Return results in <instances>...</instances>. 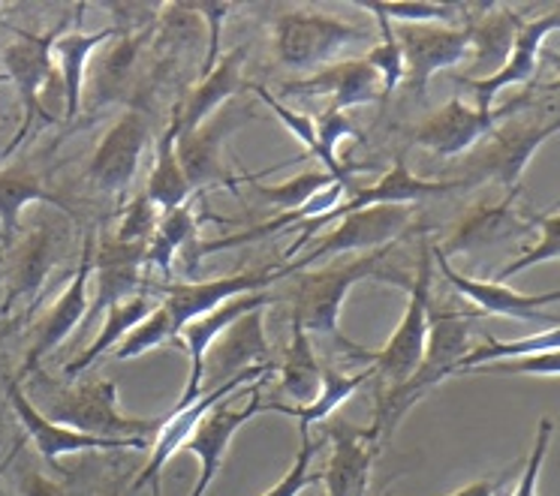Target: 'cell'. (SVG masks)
<instances>
[{
	"label": "cell",
	"instance_id": "484cf974",
	"mask_svg": "<svg viewBox=\"0 0 560 496\" xmlns=\"http://www.w3.org/2000/svg\"><path fill=\"white\" fill-rule=\"evenodd\" d=\"M244 58H247V46H238V49L226 51V55L214 63V70L199 79V85L187 94V99L178 103V130H182L178 135L194 133L196 127H202L214 111L223 109L238 91H244Z\"/></svg>",
	"mask_w": 560,
	"mask_h": 496
},
{
	"label": "cell",
	"instance_id": "52a82bcc",
	"mask_svg": "<svg viewBox=\"0 0 560 496\" xmlns=\"http://www.w3.org/2000/svg\"><path fill=\"white\" fill-rule=\"evenodd\" d=\"M455 190H470L462 178H452V181H428V178H419L410 166H407V151L395 157L386 175L380 178L377 184L371 187H355L353 193H347L341 205L331 208L329 214H319L314 220H305L293 226L299 232V238L290 244L287 250V259L293 253H299L314 235H317L323 226H329L335 220L350 217V214H359L365 208H377V205H413V202H422V199H440V196L455 193Z\"/></svg>",
	"mask_w": 560,
	"mask_h": 496
},
{
	"label": "cell",
	"instance_id": "4fadbf2b",
	"mask_svg": "<svg viewBox=\"0 0 560 496\" xmlns=\"http://www.w3.org/2000/svg\"><path fill=\"white\" fill-rule=\"evenodd\" d=\"M530 99L518 97L503 109H494L491 115H479L474 106H467L462 97H452L446 106L431 111L425 121L413 130V145L425 147L440 160H455L470 154L482 139H486L500 121L512 118L515 111L524 109Z\"/></svg>",
	"mask_w": 560,
	"mask_h": 496
},
{
	"label": "cell",
	"instance_id": "d4e9b609",
	"mask_svg": "<svg viewBox=\"0 0 560 496\" xmlns=\"http://www.w3.org/2000/svg\"><path fill=\"white\" fill-rule=\"evenodd\" d=\"M145 250L148 244H121L115 238H103L94 256V277H97V298L88 310L85 322H94V316H106L115 304L127 302L145 286Z\"/></svg>",
	"mask_w": 560,
	"mask_h": 496
},
{
	"label": "cell",
	"instance_id": "5bb4252c",
	"mask_svg": "<svg viewBox=\"0 0 560 496\" xmlns=\"http://www.w3.org/2000/svg\"><path fill=\"white\" fill-rule=\"evenodd\" d=\"M395 37L404 51V87L413 97H425L431 75L470 58L467 25H398Z\"/></svg>",
	"mask_w": 560,
	"mask_h": 496
},
{
	"label": "cell",
	"instance_id": "e575fe53",
	"mask_svg": "<svg viewBox=\"0 0 560 496\" xmlns=\"http://www.w3.org/2000/svg\"><path fill=\"white\" fill-rule=\"evenodd\" d=\"M194 199H187V202L175 208V211L160 214L158 229H154L151 241H148L145 271H160L163 277H172L175 253L194 241L196 226H199V217L194 214Z\"/></svg>",
	"mask_w": 560,
	"mask_h": 496
},
{
	"label": "cell",
	"instance_id": "d590c367",
	"mask_svg": "<svg viewBox=\"0 0 560 496\" xmlns=\"http://www.w3.org/2000/svg\"><path fill=\"white\" fill-rule=\"evenodd\" d=\"M145 43V34L136 37V34H127L121 31V37L115 39V46H106V51H100L97 63H94V79H91V94H94V103L103 106L109 99L121 97V91L130 82L133 75L136 58H139V49Z\"/></svg>",
	"mask_w": 560,
	"mask_h": 496
},
{
	"label": "cell",
	"instance_id": "b9f144b4",
	"mask_svg": "<svg viewBox=\"0 0 560 496\" xmlns=\"http://www.w3.org/2000/svg\"><path fill=\"white\" fill-rule=\"evenodd\" d=\"M377 19L380 43L371 46V51L365 55V61L374 67L383 79V97H392L398 87L404 85V51L398 46V37H395V25L386 22L383 15H374Z\"/></svg>",
	"mask_w": 560,
	"mask_h": 496
},
{
	"label": "cell",
	"instance_id": "ba28073f",
	"mask_svg": "<svg viewBox=\"0 0 560 496\" xmlns=\"http://www.w3.org/2000/svg\"><path fill=\"white\" fill-rule=\"evenodd\" d=\"M293 277L290 265L283 268H266V271H247V274H232V277L202 280V283H145V292L160 295L163 302L160 307L170 316L175 334L182 338V331L199 316L218 310L223 302H232L238 295H250V292H266L280 280Z\"/></svg>",
	"mask_w": 560,
	"mask_h": 496
},
{
	"label": "cell",
	"instance_id": "7a4b0ae2",
	"mask_svg": "<svg viewBox=\"0 0 560 496\" xmlns=\"http://www.w3.org/2000/svg\"><path fill=\"white\" fill-rule=\"evenodd\" d=\"M392 247L374 250V253L355 256L350 262H335L329 268H319V271H299V283L293 290V322L302 326L307 334H317V338L331 340L338 350L350 355L355 343L343 338L341 331V307L347 302V295L353 290L359 280L377 277L383 283H395V286H407L413 280L404 277L401 271H392L386 265V256Z\"/></svg>",
	"mask_w": 560,
	"mask_h": 496
},
{
	"label": "cell",
	"instance_id": "816d5d0a",
	"mask_svg": "<svg viewBox=\"0 0 560 496\" xmlns=\"http://www.w3.org/2000/svg\"><path fill=\"white\" fill-rule=\"evenodd\" d=\"M7 82H10V75H7V73H0V85H7Z\"/></svg>",
	"mask_w": 560,
	"mask_h": 496
},
{
	"label": "cell",
	"instance_id": "f546056e",
	"mask_svg": "<svg viewBox=\"0 0 560 496\" xmlns=\"http://www.w3.org/2000/svg\"><path fill=\"white\" fill-rule=\"evenodd\" d=\"M31 202H49L58 211L73 214V205L43 187L39 175L31 166H10L0 169V244L10 247L19 232V220Z\"/></svg>",
	"mask_w": 560,
	"mask_h": 496
},
{
	"label": "cell",
	"instance_id": "ab89813d",
	"mask_svg": "<svg viewBox=\"0 0 560 496\" xmlns=\"http://www.w3.org/2000/svg\"><path fill=\"white\" fill-rule=\"evenodd\" d=\"M527 220L534 223V229H539V241L524 250L518 259H512L510 265H503L491 280L498 283H506L515 274H522L527 268L542 265V262H551V259H560V211H548V214H527Z\"/></svg>",
	"mask_w": 560,
	"mask_h": 496
},
{
	"label": "cell",
	"instance_id": "5b68a950",
	"mask_svg": "<svg viewBox=\"0 0 560 496\" xmlns=\"http://www.w3.org/2000/svg\"><path fill=\"white\" fill-rule=\"evenodd\" d=\"M49 422L73 427L79 434L106 436V439H151L158 436L163 418H133L124 415L118 406V382L115 379H94L85 386L61 391L46 403L43 412Z\"/></svg>",
	"mask_w": 560,
	"mask_h": 496
},
{
	"label": "cell",
	"instance_id": "8d00e7d4",
	"mask_svg": "<svg viewBox=\"0 0 560 496\" xmlns=\"http://www.w3.org/2000/svg\"><path fill=\"white\" fill-rule=\"evenodd\" d=\"M560 350V326L546 328L539 334H530V338L518 340H498L494 334H482V346H476L464 355V362L458 364L455 376H462L464 370H474V367H482V364L494 362H515V358H530V355H539V352Z\"/></svg>",
	"mask_w": 560,
	"mask_h": 496
},
{
	"label": "cell",
	"instance_id": "f1b7e54d",
	"mask_svg": "<svg viewBox=\"0 0 560 496\" xmlns=\"http://www.w3.org/2000/svg\"><path fill=\"white\" fill-rule=\"evenodd\" d=\"M55 259H58L55 235L46 226H37L15 250L13 268H10V290H7V298L0 304V314H10L13 304L22 302V298H34L43 290L46 277H49Z\"/></svg>",
	"mask_w": 560,
	"mask_h": 496
},
{
	"label": "cell",
	"instance_id": "bcb514c9",
	"mask_svg": "<svg viewBox=\"0 0 560 496\" xmlns=\"http://www.w3.org/2000/svg\"><path fill=\"white\" fill-rule=\"evenodd\" d=\"M551 434H555V422L551 418H539L534 448H530V454L524 460V470L510 496H536V491H539V472H542L548 446H551Z\"/></svg>",
	"mask_w": 560,
	"mask_h": 496
},
{
	"label": "cell",
	"instance_id": "6da1fadb",
	"mask_svg": "<svg viewBox=\"0 0 560 496\" xmlns=\"http://www.w3.org/2000/svg\"><path fill=\"white\" fill-rule=\"evenodd\" d=\"M476 310H452V307H438L431 304L428 310V346L425 358L404 386L386 388L377 398V415L368 424V434L377 439L380 446L395 434L407 412L413 410L428 391L450 379L464 362V355L474 350V319Z\"/></svg>",
	"mask_w": 560,
	"mask_h": 496
},
{
	"label": "cell",
	"instance_id": "681fc988",
	"mask_svg": "<svg viewBox=\"0 0 560 496\" xmlns=\"http://www.w3.org/2000/svg\"><path fill=\"white\" fill-rule=\"evenodd\" d=\"M539 61H546L548 67H555V73H558V79H555V82H548V85H542V91H546V94H560V51L542 49L539 51Z\"/></svg>",
	"mask_w": 560,
	"mask_h": 496
},
{
	"label": "cell",
	"instance_id": "74e56055",
	"mask_svg": "<svg viewBox=\"0 0 560 496\" xmlns=\"http://www.w3.org/2000/svg\"><path fill=\"white\" fill-rule=\"evenodd\" d=\"M244 181L254 184V193L268 202V205L280 208L283 214H290V211H302L307 208L319 193H326L331 184H341L335 175L329 172H302V175H295L293 181L278 184V187H266V184H259L254 175H244Z\"/></svg>",
	"mask_w": 560,
	"mask_h": 496
},
{
	"label": "cell",
	"instance_id": "f907efd6",
	"mask_svg": "<svg viewBox=\"0 0 560 496\" xmlns=\"http://www.w3.org/2000/svg\"><path fill=\"white\" fill-rule=\"evenodd\" d=\"M103 496H121V491H118V487H109Z\"/></svg>",
	"mask_w": 560,
	"mask_h": 496
},
{
	"label": "cell",
	"instance_id": "f5cc1de1",
	"mask_svg": "<svg viewBox=\"0 0 560 496\" xmlns=\"http://www.w3.org/2000/svg\"><path fill=\"white\" fill-rule=\"evenodd\" d=\"M365 496H368V494H365Z\"/></svg>",
	"mask_w": 560,
	"mask_h": 496
},
{
	"label": "cell",
	"instance_id": "9c48e42d",
	"mask_svg": "<svg viewBox=\"0 0 560 496\" xmlns=\"http://www.w3.org/2000/svg\"><path fill=\"white\" fill-rule=\"evenodd\" d=\"M254 118L250 106H232L226 103L223 109L214 111L202 127H196L194 133L178 135V163H182L184 178L190 184L196 196L202 190H214V187H226V190H238V178L223 166V142L230 139L238 127Z\"/></svg>",
	"mask_w": 560,
	"mask_h": 496
},
{
	"label": "cell",
	"instance_id": "836d02e7",
	"mask_svg": "<svg viewBox=\"0 0 560 496\" xmlns=\"http://www.w3.org/2000/svg\"><path fill=\"white\" fill-rule=\"evenodd\" d=\"M374 379V367H365L359 374H341L335 367H323V388L319 394L307 406H290V403H271L268 400V412H283L299 422V434H307V427L317 422H326L331 412L341 406L343 400L353 398L359 388Z\"/></svg>",
	"mask_w": 560,
	"mask_h": 496
},
{
	"label": "cell",
	"instance_id": "83f0119b",
	"mask_svg": "<svg viewBox=\"0 0 560 496\" xmlns=\"http://www.w3.org/2000/svg\"><path fill=\"white\" fill-rule=\"evenodd\" d=\"M124 25H109L97 31V34H79V31H70V34H61L55 39V49H51V58H58V70H61L63 82V99H67V111L63 118L73 121L79 109H82V97H85V79H88V61L94 58V51L100 46H106L112 39L121 37Z\"/></svg>",
	"mask_w": 560,
	"mask_h": 496
},
{
	"label": "cell",
	"instance_id": "8992f818",
	"mask_svg": "<svg viewBox=\"0 0 560 496\" xmlns=\"http://www.w3.org/2000/svg\"><path fill=\"white\" fill-rule=\"evenodd\" d=\"M560 133V115L551 121H510L503 127H494L482 139V147L474 151L462 163V181L467 187H479L486 181H498L510 190L522 187L524 169L530 166V160L539 147L546 145L551 135Z\"/></svg>",
	"mask_w": 560,
	"mask_h": 496
},
{
	"label": "cell",
	"instance_id": "f6af8a7d",
	"mask_svg": "<svg viewBox=\"0 0 560 496\" xmlns=\"http://www.w3.org/2000/svg\"><path fill=\"white\" fill-rule=\"evenodd\" d=\"M462 376H560V350L539 352L530 358H515V362H494L464 370Z\"/></svg>",
	"mask_w": 560,
	"mask_h": 496
},
{
	"label": "cell",
	"instance_id": "e0dca14e",
	"mask_svg": "<svg viewBox=\"0 0 560 496\" xmlns=\"http://www.w3.org/2000/svg\"><path fill=\"white\" fill-rule=\"evenodd\" d=\"M434 250V268H438L443 280L450 283L452 290L458 292L462 298L474 304L479 316H506V319H518V322H555L551 316L542 314L548 304H560V290L548 292H518L498 283V280H476L467 274H458L450 265V259L440 253L438 244H431Z\"/></svg>",
	"mask_w": 560,
	"mask_h": 496
},
{
	"label": "cell",
	"instance_id": "4316f807",
	"mask_svg": "<svg viewBox=\"0 0 560 496\" xmlns=\"http://www.w3.org/2000/svg\"><path fill=\"white\" fill-rule=\"evenodd\" d=\"M464 25L470 31L474 63L462 75H467V79H488V75H494L503 63L510 61L515 34H518V25H522L518 13L510 10V7H486V10H479V19H470Z\"/></svg>",
	"mask_w": 560,
	"mask_h": 496
},
{
	"label": "cell",
	"instance_id": "ac0fdd59",
	"mask_svg": "<svg viewBox=\"0 0 560 496\" xmlns=\"http://www.w3.org/2000/svg\"><path fill=\"white\" fill-rule=\"evenodd\" d=\"M268 376H259L254 386H250V400L242 410H232L226 400H220L214 410L208 412L206 418L199 422V427L194 430V436L182 446V451H190L199 458V479H196V487L190 496H206L214 475L223 467V458H226V448H230L232 436L238 434V427L268 412V400H262V386L268 382Z\"/></svg>",
	"mask_w": 560,
	"mask_h": 496
},
{
	"label": "cell",
	"instance_id": "c3c4849f",
	"mask_svg": "<svg viewBox=\"0 0 560 496\" xmlns=\"http://www.w3.org/2000/svg\"><path fill=\"white\" fill-rule=\"evenodd\" d=\"M22 496H70L67 494V487L58 482H51L46 475H39V472L27 470L22 475Z\"/></svg>",
	"mask_w": 560,
	"mask_h": 496
},
{
	"label": "cell",
	"instance_id": "277c9868",
	"mask_svg": "<svg viewBox=\"0 0 560 496\" xmlns=\"http://www.w3.org/2000/svg\"><path fill=\"white\" fill-rule=\"evenodd\" d=\"M434 241H422V253H419V265H416V277L410 283V295H407V310H404L401 322L392 331L386 346L377 352L353 346L350 358H362L374 367V376L386 382V388L404 386L410 376L419 370V364L425 358L428 346V310H431V277H434Z\"/></svg>",
	"mask_w": 560,
	"mask_h": 496
},
{
	"label": "cell",
	"instance_id": "4dcf8cb0",
	"mask_svg": "<svg viewBox=\"0 0 560 496\" xmlns=\"http://www.w3.org/2000/svg\"><path fill=\"white\" fill-rule=\"evenodd\" d=\"M178 106L172 109L170 123L166 130L158 139V157H154V169L148 175L145 196L154 202L160 214L166 211H175L178 205H184L187 199H194V190L184 178L182 163H178V154H175V145H178Z\"/></svg>",
	"mask_w": 560,
	"mask_h": 496
},
{
	"label": "cell",
	"instance_id": "3957f363",
	"mask_svg": "<svg viewBox=\"0 0 560 496\" xmlns=\"http://www.w3.org/2000/svg\"><path fill=\"white\" fill-rule=\"evenodd\" d=\"M353 46H377V31L317 7H293L275 19V55L293 73H317Z\"/></svg>",
	"mask_w": 560,
	"mask_h": 496
},
{
	"label": "cell",
	"instance_id": "7c38bea8",
	"mask_svg": "<svg viewBox=\"0 0 560 496\" xmlns=\"http://www.w3.org/2000/svg\"><path fill=\"white\" fill-rule=\"evenodd\" d=\"M278 370V364H262V367H250V370H244V374H235L232 379H226L223 386L211 388V391H206L202 398L194 400L190 406H172L170 415H163V424H160L158 436H154V448H151V458H148L145 470L136 475L133 482V494H139L142 487H154V496H160V470L166 467L172 460V454L175 451H182V446L194 436V430L199 427V422L206 418L208 412L218 406L220 400H226L230 394H235V391H242L244 386H254L259 376L266 374H275Z\"/></svg>",
	"mask_w": 560,
	"mask_h": 496
},
{
	"label": "cell",
	"instance_id": "f35d334b",
	"mask_svg": "<svg viewBox=\"0 0 560 496\" xmlns=\"http://www.w3.org/2000/svg\"><path fill=\"white\" fill-rule=\"evenodd\" d=\"M368 15H383L392 25H446L458 27L467 7L458 3H355Z\"/></svg>",
	"mask_w": 560,
	"mask_h": 496
},
{
	"label": "cell",
	"instance_id": "2e32d148",
	"mask_svg": "<svg viewBox=\"0 0 560 496\" xmlns=\"http://www.w3.org/2000/svg\"><path fill=\"white\" fill-rule=\"evenodd\" d=\"M7 394H10V403H13L19 422L25 427V434L34 439L39 458L49 463L55 472H63L58 458L63 454H75V451H142V448L151 446V439H139V436H130V439H106V436H91L79 434L73 427H63V424L49 422L43 412L27 400V394L22 391V386L10 379L7 382Z\"/></svg>",
	"mask_w": 560,
	"mask_h": 496
},
{
	"label": "cell",
	"instance_id": "ee69618b",
	"mask_svg": "<svg viewBox=\"0 0 560 496\" xmlns=\"http://www.w3.org/2000/svg\"><path fill=\"white\" fill-rule=\"evenodd\" d=\"M160 211L154 208V202L148 199L145 193H139L136 199H130V205L121 211V220H118V229H115V241L121 244H148L151 235L158 229Z\"/></svg>",
	"mask_w": 560,
	"mask_h": 496
},
{
	"label": "cell",
	"instance_id": "ffe728a7",
	"mask_svg": "<svg viewBox=\"0 0 560 496\" xmlns=\"http://www.w3.org/2000/svg\"><path fill=\"white\" fill-rule=\"evenodd\" d=\"M280 94H287V97H329L331 111H347L377 103L383 97V79L365 58H353V61L329 63L307 79L287 82V85H280Z\"/></svg>",
	"mask_w": 560,
	"mask_h": 496
},
{
	"label": "cell",
	"instance_id": "603a6c76",
	"mask_svg": "<svg viewBox=\"0 0 560 496\" xmlns=\"http://www.w3.org/2000/svg\"><path fill=\"white\" fill-rule=\"evenodd\" d=\"M323 439L331 442L329 467L323 470L326 496H365L380 451L377 439L368 434V427H353L341 418L329 424Z\"/></svg>",
	"mask_w": 560,
	"mask_h": 496
},
{
	"label": "cell",
	"instance_id": "cb8c5ba5",
	"mask_svg": "<svg viewBox=\"0 0 560 496\" xmlns=\"http://www.w3.org/2000/svg\"><path fill=\"white\" fill-rule=\"evenodd\" d=\"M268 362L266 340V307L254 314L242 316L235 326L220 334L206 355V376H202V391L223 386L235 374H244L250 367H262Z\"/></svg>",
	"mask_w": 560,
	"mask_h": 496
},
{
	"label": "cell",
	"instance_id": "7dc6e473",
	"mask_svg": "<svg viewBox=\"0 0 560 496\" xmlns=\"http://www.w3.org/2000/svg\"><path fill=\"white\" fill-rule=\"evenodd\" d=\"M524 460L527 458L515 460L512 467H506V470L498 472V475H488V479H479V482L464 484L462 491H455V494L450 496H510L512 487H515V482H518V475H522L524 470Z\"/></svg>",
	"mask_w": 560,
	"mask_h": 496
},
{
	"label": "cell",
	"instance_id": "7402d4cb",
	"mask_svg": "<svg viewBox=\"0 0 560 496\" xmlns=\"http://www.w3.org/2000/svg\"><path fill=\"white\" fill-rule=\"evenodd\" d=\"M94 256H97V235L88 232L85 247H82V259H79V268H75L70 286L61 292V298L51 304V310L43 319L37 338H34V346L27 350L25 367L22 374H31L49 352H55L61 346L63 340L73 334L75 326H82L88 319V310H91V302H88V283L94 277Z\"/></svg>",
	"mask_w": 560,
	"mask_h": 496
},
{
	"label": "cell",
	"instance_id": "9a60e30c",
	"mask_svg": "<svg viewBox=\"0 0 560 496\" xmlns=\"http://www.w3.org/2000/svg\"><path fill=\"white\" fill-rule=\"evenodd\" d=\"M148 142H151V127H148L145 111L127 109L94 147L91 163H88V181L103 193L127 190L139 172Z\"/></svg>",
	"mask_w": 560,
	"mask_h": 496
},
{
	"label": "cell",
	"instance_id": "d6986e66",
	"mask_svg": "<svg viewBox=\"0 0 560 496\" xmlns=\"http://www.w3.org/2000/svg\"><path fill=\"white\" fill-rule=\"evenodd\" d=\"M560 31V10L546 15H536L530 22L518 25V34H515V46H512L510 61L500 67L498 73L488 75V79H467L462 73H452V82L455 85L467 87L476 97L474 109L479 115H491L494 111V99L503 87L512 85H527L534 82L536 67H539V51H542V43H546L548 34Z\"/></svg>",
	"mask_w": 560,
	"mask_h": 496
},
{
	"label": "cell",
	"instance_id": "d6a6232c",
	"mask_svg": "<svg viewBox=\"0 0 560 496\" xmlns=\"http://www.w3.org/2000/svg\"><path fill=\"white\" fill-rule=\"evenodd\" d=\"M278 379L280 391L290 400H295V406H307L323 388V364H319L317 352H314L311 334L295 322L293 340L283 350V362L278 364Z\"/></svg>",
	"mask_w": 560,
	"mask_h": 496
},
{
	"label": "cell",
	"instance_id": "1f68e13d",
	"mask_svg": "<svg viewBox=\"0 0 560 496\" xmlns=\"http://www.w3.org/2000/svg\"><path fill=\"white\" fill-rule=\"evenodd\" d=\"M154 307H158V302H154V295L145 290L139 292V295H133V298H127V302L115 304V307L106 310V316H103V328H100L97 338L91 340V346H88L75 362H70L67 367H63V374L67 376L85 374L88 367L97 362L100 355H106L109 350H118L124 340H127V334H130L136 326H142Z\"/></svg>",
	"mask_w": 560,
	"mask_h": 496
},
{
	"label": "cell",
	"instance_id": "7bdbcfd3",
	"mask_svg": "<svg viewBox=\"0 0 560 496\" xmlns=\"http://www.w3.org/2000/svg\"><path fill=\"white\" fill-rule=\"evenodd\" d=\"M326 442V439H323ZM323 442H314L311 434H302V446H299V454H295V463L290 467V472L280 479L275 487H268L262 496H299L307 487L323 482V472H314V458Z\"/></svg>",
	"mask_w": 560,
	"mask_h": 496
},
{
	"label": "cell",
	"instance_id": "30bf717a",
	"mask_svg": "<svg viewBox=\"0 0 560 496\" xmlns=\"http://www.w3.org/2000/svg\"><path fill=\"white\" fill-rule=\"evenodd\" d=\"M413 208L410 205H377L365 208L359 214L338 220V226L323 235V241L305 253L299 262H290V271H307L311 265H317L323 259H338L347 253H374L383 247H392V241L404 235V232L413 226Z\"/></svg>",
	"mask_w": 560,
	"mask_h": 496
},
{
	"label": "cell",
	"instance_id": "60d3db41",
	"mask_svg": "<svg viewBox=\"0 0 560 496\" xmlns=\"http://www.w3.org/2000/svg\"><path fill=\"white\" fill-rule=\"evenodd\" d=\"M160 346H178V350H184V340L175 334L170 316H166V310L158 302V307L151 310L145 322L136 326L121 346L115 350V362H130V358H139V355L160 350Z\"/></svg>",
	"mask_w": 560,
	"mask_h": 496
},
{
	"label": "cell",
	"instance_id": "8fae6325",
	"mask_svg": "<svg viewBox=\"0 0 560 496\" xmlns=\"http://www.w3.org/2000/svg\"><path fill=\"white\" fill-rule=\"evenodd\" d=\"M63 34V25L55 27L51 34H25V31H19V39H15L13 46H7L3 51V67H7V75H10V82L19 87V97H22V127H19V133L13 135V142L7 145L3 151V157H10L15 147L25 142L27 135L37 130L39 123H51V118L43 111L39 106V94H43V87L49 85L51 75H55V58H51V49H55V39Z\"/></svg>",
	"mask_w": 560,
	"mask_h": 496
},
{
	"label": "cell",
	"instance_id": "44dd1931",
	"mask_svg": "<svg viewBox=\"0 0 560 496\" xmlns=\"http://www.w3.org/2000/svg\"><path fill=\"white\" fill-rule=\"evenodd\" d=\"M518 196H522V187L510 190L500 202H482V205L464 211V217L455 223L446 244H438L440 253L450 259V256L474 253V250H486V247H494V244L515 241V238L530 235L534 223L515 211Z\"/></svg>",
	"mask_w": 560,
	"mask_h": 496
}]
</instances>
